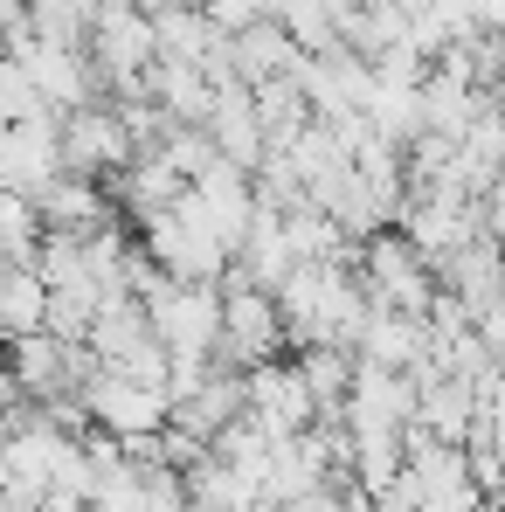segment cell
<instances>
[{
    "instance_id": "6da1fadb",
    "label": "cell",
    "mask_w": 505,
    "mask_h": 512,
    "mask_svg": "<svg viewBox=\"0 0 505 512\" xmlns=\"http://www.w3.org/2000/svg\"><path fill=\"white\" fill-rule=\"evenodd\" d=\"M360 277H367L374 312H416V319H429L436 298H443L436 263H429L409 236H374V243L360 250Z\"/></svg>"
},
{
    "instance_id": "7a4b0ae2",
    "label": "cell",
    "mask_w": 505,
    "mask_h": 512,
    "mask_svg": "<svg viewBox=\"0 0 505 512\" xmlns=\"http://www.w3.org/2000/svg\"><path fill=\"white\" fill-rule=\"evenodd\" d=\"M132 160H139V139H132L118 97H111V104H84V111L63 118V167H70V173H84V180H111V187H118Z\"/></svg>"
},
{
    "instance_id": "3957f363",
    "label": "cell",
    "mask_w": 505,
    "mask_h": 512,
    "mask_svg": "<svg viewBox=\"0 0 505 512\" xmlns=\"http://www.w3.org/2000/svg\"><path fill=\"white\" fill-rule=\"evenodd\" d=\"M229 326H222V367H236V374H250L263 360H277V346L291 340V326H284V305L270 298V291H256L243 270H229Z\"/></svg>"
},
{
    "instance_id": "277c9868",
    "label": "cell",
    "mask_w": 505,
    "mask_h": 512,
    "mask_svg": "<svg viewBox=\"0 0 505 512\" xmlns=\"http://www.w3.org/2000/svg\"><path fill=\"white\" fill-rule=\"evenodd\" d=\"M84 409L97 429H111V436H153V429L173 423V395L167 388H146V381H125V374H111V367H97L84 381Z\"/></svg>"
},
{
    "instance_id": "5b68a950",
    "label": "cell",
    "mask_w": 505,
    "mask_h": 512,
    "mask_svg": "<svg viewBox=\"0 0 505 512\" xmlns=\"http://www.w3.org/2000/svg\"><path fill=\"white\" fill-rule=\"evenodd\" d=\"M63 167V111H42L28 125H7L0 132V187L7 194H42Z\"/></svg>"
},
{
    "instance_id": "8992f818",
    "label": "cell",
    "mask_w": 505,
    "mask_h": 512,
    "mask_svg": "<svg viewBox=\"0 0 505 512\" xmlns=\"http://www.w3.org/2000/svg\"><path fill=\"white\" fill-rule=\"evenodd\" d=\"M250 416H256V429H263L270 443H291V436L319 429V395L305 388L298 367L263 360V367H250Z\"/></svg>"
},
{
    "instance_id": "52a82bcc",
    "label": "cell",
    "mask_w": 505,
    "mask_h": 512,
    "mask_svg": "<svg viewBox=\"0 0 505 512\" xmlns=\"http://www.w3.org/2000/svg\"><path fill=\"white\" fill-rule=\"evenodd\" d=\"M346 423H353V429H409V423H422V381H416V374H402V367H374V360H360V381H353Z\"/></svg>"
},
{
    "instance_id": "ba28073f",
    "label": "cell",
    "mask_w": 505,
    "mask_h": 512,
    "mask_svg": "<svg viewBox=\"0 0 505 512\" xmlns=\"http://www.w3.org/2000/svg\"><path fill=\"white\" fill-rule=\"evenodd\" d=\"M28 70H35V84L49 97V111H84V104H104L97 90H104V70H97V56L90 49H63V42H35L28 56H21Z\"/></svg>"
},
{
    "instance_id": "9c48e42d",
    "label": "cell",
    "mask_w": 505,
    "mask_h": 512,
    "mask_svg": "<svg viewBox=\"0 0 505 512\" xmlns=\"http://www.w3.org/2000/svg\"><path fill=\"white\" fill-rule=\"evenodd\" d=\"M298 70H305V49H298V35H291L277 14L236 28V77H243L250 90L277 84V77H298Z\"/></svg>"
},
{
    "instance_id": "30bf717a",
    "label": "cell",
    "mask_w": 505,
    "mask_h": 512,
    "mask_svg": "<svg viewBox=\"0 0 505 512\" xmlns=\"http://www.w3.org/2000/svg\"><path fill=\"white\" fill-rule=\"evenodd\" d=\"M360 360L374 367H402V374H422L436 360V326L416 319V312H374L367 333H360Z\"/></svg>"
},
{
    "instance_id": "8fae6325",
    "label": "cell",
    "mask_w": 505,
    "mask_h": 512,
    "mask_svg": "<svg viewBox=\"0 0 505 512\" xmlns=\"http://www.w3.org/2000/svg\"><path fill=\"white\" fill-rule=\"evenodd\" d=\"M208 132H215L222 160H236V167L256 173L263 160H270V132H263V111H256V90L250 84H222V104H215Z\"/></svg>"
},
{
    "instance_id": "7c38bea8",
    "label": "cell",
    "mask_w": 505,
    "mask_h": 512,
    "mask_svg": "<svg viewBox=\"0 0 505 512\" xmlns=\"http://www.w3.org/2000/svg\"><path fill=\"white\" fill-rule=\"evenodd\" d=\"M35 208H42L49 229H77V236H97V229L118 222V208L104 201V180H84V173H56L35 194Z\"/></svg>"
},
{
    "instance_id": "4fadbf2b",
    "label": "cell",
    "mask_w": 505,
    "mask_h": 512,
    "mask_svg": "<svg viewBox=\"0 0 505 512\" xmlns=\"http://www.w3.org/2000/svg\"><path fill=\"white\" fill-rule=\"evenodd\" d=\"M146 97H160L180 125H208L215 104H222V84H215L201 63H173V56H160L153 77H146Z\"/></svg>"
},
{
    "instance_id": "5bb4252c",
    "label": "cell",
    "mask_w": 505,
    "mask_h": 512,
    "mask_svg": "<svg viewBox=\"0 0 505 512\" xmlns=\"http://www.w3.org/2000/svg\"><path fill=\"white\" fill-rule=\"evenodd\" d=\"M236 270L250 277L256 291H284V277L298 270V250H291V236H284V215H270V208H256V229L250 243H243V256H236Z\"/></svg>"
},
{
    "instance_id": "9a60e30c",
    "label": "cell",
    "mask_w": 505,
    "mask_h": 512,
    "mask_svg": "<svg viewBox=\"0 0 505 512\" xmlns=\"http://www.w3.org/2000/svg\"><path fill=\"white\" fill-rule=\"evenodd\" d=\"M49 305H56L49 277L35 263H7V284H0V326H7V340L49 333Z\"/></svg>"
},
{
    "instance_id": "2e32d148",
    "label": "cell",
    "mask_w": 505,
    "mask_h": 512,
    "mask_svg": "<svg viewBox=\"0 0 505 512\" xmlns=\"http://www.w3.org/2000/svg\"><path fill=\"white\" fill-rule=\"evenodd\" d=\"M153 28H160V56L173 63H208L236 28H222L208 7H173V14H153Z\"/></svg>"
},
{
    "instance_id": "e0dca14e",
    "label": "cell",
    "mask_w": 505,
    "mask_h": 512,
    "mask_svg": "<svg viewBox=\"0 0 505 512\" xmlns=\"http://www.w3.org/2000/svg\"><path fill=\"white\" fill-rule=\"evenodd\" d=\"M187 499H194V512H250L263 492H256L236 464L208 457V464H194V471H187Z\"/></svg>"
},
{
    "instance_id": "ac0fdd59",
    "label": "cell",
    "mask_w": 505,
    "mask_h": 512,
    "mask_svg": "<svg viewBox=\"0 0 505 512\" xmlns=\"http://www.w3.org/2000/svg\"><path fill=\"white\" fill-rule=\"evenodd\" d=\"M49 222L35 208V194H0V256L7 263H42Z\"/></svg>"
},
{
    "instance_id": "d6986e66",
    "label": "cell",
    "mask_w": 505,
    "mask_h": 512,
    "mask_svg": "<svg viewBox=\"0 0 505 512\" xmlns=\"http://www.w3.org/2000/svg\"><path fill=\"white\" fill-rule=\"evenodd\" d=\"M284 236H291V250H298V263H326V256H346V229H339L326 208H291L284 215Z\"/></svg>"
},
{
    "instance_id": "ffe728a7",
    "label": "cell",
    "mask_w": 505,
    "mask_h": 512,
    "mask_svg": "<svg viewBox=\"0 0 505 512\" xmlns=\"http://www.w3.org/2000/svg\"><path fill=\"white\" fill-rule=\"evenodd\" d=\"M42 111H49V97L35 84V70H28L21 56H7V63H0V118H7V125H28V118H42Z\"/></svg>"
},
{
    "instance_id": "44dd1931",
    "label": "cell",
    "mask_w": 505,
    "mask_h": 512,
    "mask_svg": "<svg viewBox=\"0 0 505 512\" xmlns=\"http://www.w3.org/2000/svg\"><path fill=\"white\" fill-rule=\"evenodd\" d=\"M160 153H167V160L187 173V180H201V173L222 160V146H215V132H208V125H180V132H173Z\"/></svg>"
},
{
    "instance_id": "7402d4cb",
    "label": "cell",
    "mask_w": 505,
    "mask_h": 512,
    "mask_svg": "<svg viewBox=\"0 0 505 512\" xmlns=\"http://www.w3.org/2000/svg\"><path fill=\"white\" fill-rule=\"evenodd\" d=\"M132 7H146V14H173V7H208V0H132Z\"/></svg>"
},
{
    "instance_id": "603a6c76",
    "label": "cell",
    "mask_w": 505,
    "mask_h": 512,
    "mask_svg": "<svg viewBox=\"0 0 505 512\" xmlns=\"http://www.w3.org/2000/svg\"><path fill=\"white\" fill-rule=\"evenodd\" d=\"M478 14H485V28H505V0H478Z\"/></svg>"
},
{
    "instance_id": "cb8c5ba5",
    "label": "cell",
    "mask_w": 505,
    "mask_h": 512,
    "mask_svg": "<svg viewBox=\"0 0 505 512\" xmlns=\"http://www.w3.org/2000/svg\"><path fill=\"white\" fill-rule=\"evenodd\" d=\"M250 512H284V506H277V499H256V506Z\"/></svg>"
}]
</instances>
